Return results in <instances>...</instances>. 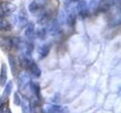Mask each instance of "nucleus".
<instances>
[{
	"instance_id": "ddd939ff",
	"label": "nucleus",
	"mask_w": 121,
	"mask_h": 113,
	"mask_svg": "<svg viewBox=\"0 0 121 113\" xmlns=\"http://www.w3.org/2000/svg\"><path fill=\"white\" fill-rule=\"evenodd\" d=\"M28 71H30L33 75H35L36 77H39L41 75V70L39 67H38L37 64L35 62H33L31 65L30 66Z\"/></svg>"
},
{
	"instance_id": "f257e3e1",
	"label": "nucleus",
	"mask_w": 121,
	"mask_h": 113,
	"mask_svg": "<svg viewBox=\"0 0 121 113\" xmlns=\"http://www.w3.org/2000/svg\"><path fill=\"white\" fill-rule=\"evenodd\" d=\"M16 6L9 2H0V17H7L16 11Z\"/></svg>"
},
{
	"instance_id": "9b49d317",
	"label": "nucleus",
	"mask_w": 121,
	"mask_h": 113,
	"mask_svg": "<svg viewBox=\"0 0 121 113\" xmlns=\"http://www.w3.org/2000/svg\"><path fill=\"white\" fill-rule=\"evenodd\" d=\"M50 49H51V45L48 44H45L43 45L39 48V54L41 58H44L48 54L49 51H50Z\"/></svg>"
},
{
	"instance_id": "aec40b11",
	"label": "nucleus",
	"mask_w": 121,
	"mask_h": 113,
	"mask_svg": "<svg viewBox=\"0 0 121 113\" xmlns=\"http://www.w3.org/2000/svg\"><path fill=\"white\" fill-rule=\"evenodd\" d=\"M6 113H12V112H11V111L9 109H7V112H6Z\"/></svg>"
},
{
	"instance_id": "0eeeda50",
	"label": "nucleus",
	"mask_w": 121,
	"mask_h": 113,
	"mask_svg": "<svg viewBox=\"0 0 121 113\" xmlns=\"http://www.w3.org/2000/svg\"><path fill=\"white\" fill-rule=\"evenodd\" d=\"M25 36L29 40H32L34 38V36H35V24L33 22H30L26 25Z\"/></svg>"
},
{
	"instance_id": "dca6fc26",
	"label": "nucleus",
	"mask_w": 121,
	"mask_h": 113,
	"mask_svg": "<svg viewBox=\"0 0 121 113\" xmlns=\"http://www.w3.org/2000/svg\"><path fill=\"white\" fill-rule=\"evenodd\" d=\"M8 101L6 100L1 102L0 103V113H5L8 109Z\"/></svg>"
},
{
	"instance_id": "39448f33",
	"label": "nucleus",
	"mask_w": 121,
	"mask_h": 113,
	"mask_svg": "<svg viewBox=\"0 0 121 113\" xmlns=\"http://www.w3.org/2000/svg\"><path fill=\"white\" fill-rule=\"evenodd\" d=\"M17 23L21 28H23L28 24V15L25 9L22 8L17 15Z\"/></svg>"
},
{
	"instance_id": "9d476101",
	"label": "nucleus",
	"mask_w": 121,
	"mask_h": 113,
	"mask_svg": "<svg viewBox=\"0 0 121 113\" xmlns=\"http://www.w3.org/2000/svg\"><path fill=\"white\" fill-rule=\"evenodd\" d=\"M11 25L9 20L5 19V17H0V29L4 31H9L11 29Z\"/></svg>"
},
{
	"instance_id": "f8f14e48",
	"label": "nucleus",
	"mask_w": 121,
	"mask_h": 113,
	"mask_svg": "<svg viewBox=\"0 0 121 113\" xmlns=\"http://www.w3.org/2000/svg\"><path fill=\"white\" fill-rule=\"evenodd\" d=\"M9 64L11 66V73L13 74V75H16L17 73V64L16 63V60H15L14 57L13 56L9 55Z\"/></svg>"
},
{
	"instance_id": "a211bd4d",
	"label": "nucleus",
	"mask_w": 121,
	"mask_h": 113,
	"mask_svg": "<svg viewBox=\"0 0 121 113\" xmlns=\"http://www.w3.org/2000/svg\"><path fill=\"white\" fill-rule=\"evenodd\" d=\"M22 108H23V113H30L29 112V109L28 106L26 105V103H24L22 105Z\"/></svg>"
},
{
	"instance_id": "20e7f679",
	"label": "nucleus",
	"mask_w": 121,
	"mask_h": 113,
	"mask_svg": "<svg viewBox=\"0 0 121 113\" xmlns=\"http://www.w3.org/2000/svg\"><path fill=\"white\" fill-rule=\"evenodd\" d=\"M47 29L48 30H46V31L47 32H48L49 35H51L52 36H57L58 34H59L60 31V26L59 23L56 20H52L51 23H49Z\"/></svg>"
},
{
	"instance_id": "6e6552de",
	"label": "nucleus",
	"mask_w": 121,
	"mask_h": 113,
	"mask_svg": "<svg viewBox=\"0 0 121 113\" xmlns=\"http://www.w3.org/2000/svg\"><path fill=\"white\" fill-rule=\"evenodd\" d=\"M50 18V14L48 11H41V14H39V17H38L37 23L39 25H45L46 24L49 20Z\"/></svg>"
},
{
	"instance_id": "6ab92c4d",
	"label": "nucleus",
	"mask_w": 121,
	"mask_h": 113,
	"mask_svg": "<svg viewBox=\"0 0 121 113\" xmlns=\"http://www.w3.org/2000/svg\"><path fill=\"white\" fill-rule=\"evenodd\" d=\"M79 1H81V0H69L68 1V4L69 3H74V2H78Z\"/></svg>"
},
{
	"instance_id": "1a4fd4ad",
	"label": "nucleus",
	"mask_w": 121,
	"mask_h": 113,
	"mask_svg": "<svg viewBox=\"0 0 121 113\" xmlns=\"http://www.w3.org/2000/svg\"><path fill=\"white\" fill-rule=\"evenodd\" d=\"M76 20H77V14H76V11H70L69 14L66 18L67 24L70 26H73L76 24Z\"/></svg>"
},
{
	"instance_id": "7ed1b4c3",
	"label": "nucleus",
	"mask_w": 121,
	"mask_h": 113,
	"mask_svg": "<svg viewBox=\"0 0 121 113\" xmlns=\"http://www.w3.org/2000/svg\"><path fill=\"white\" fill-rule=\"evenodd\" d=\"M114 1L113 0H100L97 5V11L98 12H107L111 8L113 5Z\"/></svg>"
},
{
	"instance_id": "423d86ee",
	"label": "nucleus",
	"mask_w": 121,
	"mask_h": 113,
	"mask_svg": "<svg viewBox=\"0 0 121 113\" xmlns=\"http://www.w3.org/2000/svg\"><path fill=\"white\" fill-rule=\"evenodd\" d=\"M8 78V69L5 63L2 64L1 70H0V85L4 87L6 84V81Z\"/></svg>"
},
{
	"instance_id": "f03ea898",
	"label": "nucleus",
	"mask_w": 121,
	"mask_h": 113,
	"mask_svg": "<svg viewBox=\"0 0 121 113\" xmlns=\"http://www.w3.org/2000/svg\"><path fill=\"white\" fill-rule=\"evenodd\" d=\"M45 6V0H33L29 5V11L32 14H36L38 12H41L44 9Z\"/></svg>"
},
{
	"instance_id": "4468645a",
	"label": "nucleus",
	"mask_w": 121,
	"mask_h": 113,
	"mask_svg": "<svg viewBox=\"0 0 121 113\" xmlns=\"http://www.w3.org/2000/svg\"><path fill=\"white\" fill-rule=\"evenodd\" d=\"M12 88H13L12 83H11V81H9L6 85L5 90H4V92H3V94H2V98H3V99L6 100V98H8V97L10 95V93L11 92V90H12Z\"/></svg>"
},
{
	"instance_id": "2eb2a0df",
	"label": "nucleus",
	"mask_w": 121,
	"mask_h": 113,
	"mask_svg": "<svg viewBox=\"0 0 121 113\" xmlns=\"http://www.w3.org/2000/svg\"><path fill=\"white\" fill-rule=\"evenodd\" d=\"M36 36L40 39H44L45 38V36L47 34V31L45 28H42V29H38L36 30V32H35Z\"/></svg>"
},
{
	"instance_id": "f3484780",
	"label": "nucleus",
	"mask_w": 121,
	"mask_h": 113,
	"mask_svg": "<svg viewBox=\"0 0 121 113\" xmlns=\"http://www.w3.org/2000/svg\"><path fill=\"white\" fill-rule=\"evenodd\" d=\"M14 103L15 105H21V97L17 93H14Z\"/></svg>"
}]
</instances>
